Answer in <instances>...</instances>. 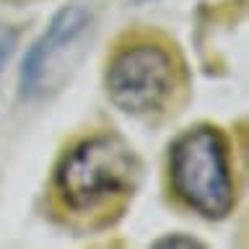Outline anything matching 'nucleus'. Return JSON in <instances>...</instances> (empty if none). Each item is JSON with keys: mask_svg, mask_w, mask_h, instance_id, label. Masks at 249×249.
I'll return each instance as SVG.
<instances>
[{"mask_svg": "<svg viewBox=\"0 0 249 249\" xmlns=\"http://www.w3.org/2000/svg\"><path fill=\"white\" fill-rule=\"evenodd\" d=\"M16 39H18V31H16V29L0 26V68L5 65L8 57H11V52L16 47Z\"/></svg>", "mask_w": 249, "mask_h": 249, "instance_id": "obj_5", "label": "nucleus"}, {"mask_svg": "<svg viewBox=\"0 0 249 249\" xmlns=\"http://www.w3.org/2000/svg\"><path fill=\"white\" fill-rule=\"evenodd\" d=\"M104 89L120 112L135 120H161L184 104L190 70L171 36L135 26L114 39L104 65Z\"/></svg>", "mask_w": 249, "mask_h": 249, "instance_id": "obj_2", "label": "nucleus"}, {"mask_svg": "<svg viewBox=\"0 0 249 249\" xmlns=\"http://www.w3.org/2000/svg\"><path fill=\"white\" fill-rule=\"evenodd\" d=\"M153 247H202V241L192 236H163L159 241H153Z\"/></svg>", "mask_w": 249, "mask_h": 249, "instance_id": "obj_6", "label": "nucleus"}, {"mask_svg": "<svg viewBox=\"0 0 249 249\" xmlns=\"http://www.w3.org/2000/svg\"><path fill=\"white\" fill-rule=\"evenodd\" d=\"M138 153L117 132H91L57 156L50 174V210L60 223L81 231L120 221L140 184Z\"/></svg>", "mask_w": 249, "mask_h": 249, "instance_id": "obj_1", "label": "nucleus"}, {"mask_svg": "<svg viewBox=\"0 0 249 249\" xmlns=\"http://www.w3.org/2000/svg\"><path fill=\"white\" fill-rule=\"evenodd\" d=\"M166 184L179 208L205 221L229 218L236 208V182L226 132L210 122L179 132L169 145Z\"/></svg>", "mask_w": 249, "mask_h": 249, "instance_id": "obj_3", "label": "nucleus"}, {"mask_svg": "<svg viewBox=\"0 0 249 249\" xmlns=\"http://www.w3.org/2000/svg\"><path fill=\"white\" fill-rule=\"evenodd\" d=\"M91 13L81 5H68L50 21L44 34L29 47L21 62V93L23 96H39L47 91L50 73L54 60L62 57L70 44L78 42V36L89 29Z\"/></svg>", "mask_w": 249, "mask_h": 249, "instance_id": "obj_4", "label": "nucleus"}, {"mask_svg": "<svg viewBox=\"0 0 249 249\" xmlns=\"http://www.w3.org/2000/svg\"><path fill=\"white\" fill-rule=\"evenodd\" d=\"M11 3H29V0H11Z\"/></svg>", "mask_w": 249, "mask_h": 249, "instance_id": "obj_7", "label": "nucleus"}]
</instances>
